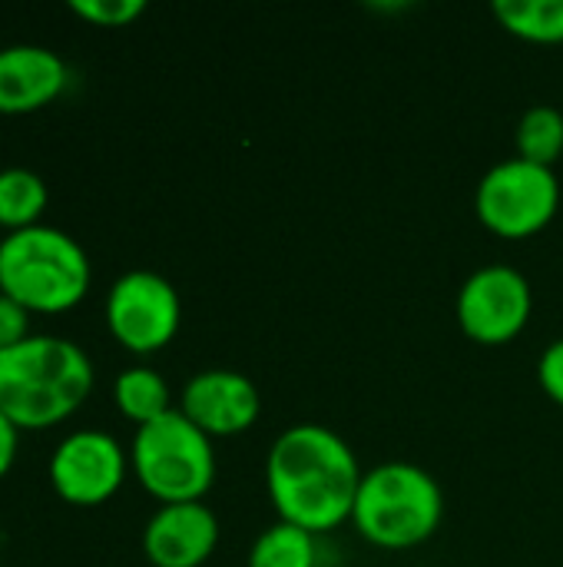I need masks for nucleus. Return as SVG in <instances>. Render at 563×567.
Here are the masks:
<instances>
[{
  "mask_svg": "<svg viewBox=\"0 0 563 567\" xmlns=\"http://www.w3.org/2000/svg\"><path fill=\"white\" fill-rule=\"evenodd\" d=\"M93 382V359L63 336H30L0 352V412L20 432H43L76 415Z\"/></svg>",
  "mask_w": 563,
  "mask_h": 567,
  "instance_id": "f03ea898",
  "label": "nucleus"
},
{
  "mask_svg": "<svg viewBox=\"0 0 563 567\" xmlns=\"http://www.w3.org/2000/svg\"><path fill=\"white\" fill-rule=\"evenodd\" d=\"M561 206L557 173L528 159L491 166L475 193V213L484 229L501 239H528L541 233Z\"/></svg>",
  "mask_w": 563,
  "mask_h": 567,
  "instance_id": "423d86ee",
  "label": "nucleus"
},
{
  "mask_svg": "<svg viewBox=\"0 0 563 567\" xmlns=\"http://www.w3.org/2000/svg\"><path fill=\"white\" fill-rule=\"evenodd\" d=\"M319 535L295 528L289 522H275L265 528L252 551H249V567H315L319 565Z\"/></svg>",
  "mask_w": 563,
  "mask_h": 567,
  "instance_id": "dca6fc26",
  "label": "nucleus"
},
{
  "mask_svg": "<svg viewBox=\"0 0 563 567\" xmlns=\"http://www.w3.org/2000/svg\"><path fill=\"white\" fill-rule=\"evenodd\" d=\"M219 545V518L202 502L159 505L143 528V555L153 567H202Z\"/></svg>",
  "mask_w": 563,
  "mask_h": 567,
  "instance_id": "9b49d317",
  "label": "nucleus"
},
{
  "mask_svg": "<svg viewBox=\"0 0 563 567\" xmlns=\"http://www.w3.org/2000/svg\"><path fill=\"white\" fill-rule=\"evenodd\" d=\"M494 17L528 43H563V0H498Z\"/></svg>",
  "mask_w": 563,
  "mask_h": 567,
  "instance_id": "2eb2a0df",
  "label": "nucleus"
},
{
  "mask_svg": "<svg viewBox=\"0 0 563 567\" xmlns=\"http://www.w3.org/2000/svg\"><path fill=\"white\" fill-rule=\"evenodd\" d=\"M129 468L143 492L159 505L202 502L216 482L212 439L196 429L179 409L139 425L129 445Z\"/></svg>",
  "mask_w": 563,
  "mask_h": 567,
  "instance_id": "39448f33",
  "label": "nucleus"
},
{
  "mask_svg": "<svg viewBox=\"0 0 563 567\" xmlns=\"http://www.w3.org/2000/svg\"><path fill=\"white\" fill-rule=\"evenodd\" d=\"M563 153V113L554 106H531L518 123V159L554 169Z\"/></svg>",
  "mask_w": 563,
  "mask_h": 567,
  "instance_id": "f3484780",
  "label": "nucleus"
},
{
  "mask_svg": "<svg viewBox=\"0 0 563 567\" xmlns=\"http://www.w3.org/2000/svg\"><path fill=\"white\" fill-rule=\"evenodd\" d=\"M93 282L86 249L56 226H30L0 239V292L30 316L76 309Z\"/></svg>",
  "mask_w": 563,
  "mask_h": 567,
  "instance_id": "7ed1b4c3",
  "label": "nucleus"
},
{
  "mask_svg": "<svg viewBox=\"0 0 563 567\" xmlns=\"http://www.w3.org/2000/svg\"><path fill=\"white\" fill-rule=\"evenodd\" d=\"M538 379H541V389L548 392V399L563 409V339L544 349V355L538 362Z\"/></svg>",
  "mask_w": 563,
  "mask_h": 567,
  "instance_id": "aec40b11",
  "label": "nucleus"
},
{
  "mask_svg": "<svg viewBox=\"0 0 563 567\" xmlns=\"http://www.w3.org/2000/svg\"><path fill=\"white\" fill-rule=\"evenodd\" d=\"M70 83L63 56L40 43L0 47V113L27 116L50 106Z\"/></svg>",
  "mask_w": 563,
  "mask_h": 567,
  "instance_id": "f8f14e48",
  "label": "nucleus"
},
{
  "mask_svg": "<svg viewBox=\"0 0 563 567\" xmlns=\"http://www.w3.org/2000/svg\"><path fill=\"white\" fill-rule=\"evenodd\" d=\"M30 336H33V332H30V312L0 292V352L20 346V342L30 339Z\"/></svg>",
  "mask_w": 563,
  "mask_h": 567,
  "instance_id": "6ab92c4d",
  "label": "nucleus"
},
{
  "mask_svg": "<svg viewBox=\"0 0 563 567\" xmlns=\"http://www.w3.org/2000/svg\"><path fill=\"white\" fill-rule=\"evenodd\" d=\"M106 329L133 355H153L166 349L183 322V302L176 286L149 269L123 272L106 292Z\"/></svg>",
  "mask_w": 563,
  "mask_h": 567,
  "instance_id": "0eeeda50",
  "label": "nucleus"
},
{
  "mask_svg": "<svg viewBox=\"0 0 563 567\" xmlns=\"http://www.w3.org/2000/svg\"><path fill=\"white\" fill-rule=\"evenodd\" d=\"M143 0H70V13L93 27H126L143 17Z\"/></svg>",
  "mask_w": 563,
  "mask_h": 567,
  "instance_id": "a211bd4d",
  "label": "nucleus"
},
{
  "mask_svg": "<svg viewBox=\"0 0 563 567\" xmlns=\"http://www.w3.org/2000/svg\"><path fill=\"white\" fill-rule=\"evenodd\" d=\"M129 455L123 445L100 429L70 432L50 455L46 475L60 502L73 508L106 505L126 482Z\"/></svg>",
  "mask_w": 563,
  "mask_h": 567,
  "instance_id": "1a4fd4ad",
  "label": "nucleus"
},
{
  "mask_svg": "<svg viewBox=\"0 0 563 567\" xmlns=\"http://www.w3.org/2000/svg\"><path fill=\"white\" fill-rule=\"evenodd\" d=\"M259 409L262 402L256 385L232 369L196 372L183 385V399H179V412L209 439H232L249 432L259 419Z\"/></svg>",
  "mask_w": 563,
  "mask_h": 567,
  "instance_id": "9d476101",
  "label": "nucleus"
},
{
  "mask_svg": "<svg viewBox=\"0 0 563 567\" xmlns=\"http://www.w3.org/2000/svg\"><path fill=\"white\" fill-rule=\"evenodd\" d=\"M534 292L524 272L491 262L471 272L458 292V326L478 346H508L531 319Z\"/></svg>",
  "mask_w": 563,
  "mask_h": 567,
  "instance_id": "6e6552de",
  "label": "nucleus"
},
{
  "mask_svg": "<svg viewBox=\"0 0 563 567\" xmlns=\"http://www.w3.org/2000/svg\"><path fill=\"white\" fill-rule=\"evenodd\" d=\"M17 449H20V429L0 412V478L10 475V468L17 462Z\"/></svg>",
  "mask_w": 563,
  "mask_h": 567,
  "instance_id": "412c9836",
  "label": "nucleus"
},
{
  "mask_svg": "<svg viewBox=\"0 0 563 567\" xmlns=\"http://www.w3.org/2000/svg\"><path fill=\"white\" fill-rule=\"evenodd\" d=\"M50 203L46 183L40 173L27 166L0 169V226L7 233H20L40 226V216Z\"/></svg>",
  "mask_w": 563,
  "mask_h": 567,
  "instance_id": "4468645a",
  "label": "nucleus"
},
{
  "mask_svg": "<svg viewBox=\"0 0 563 567\" xmlns=\"http://www.w3.org/2000/svg\"><path fill=\"white\" fill-rule=\"evenodd\" d=\"M362 475L352 445L315 422L285 429L265 458V488L279 522L312 535L352 522Z\"/></svg>",
  "mask_w": 563,
  "mask_h": 567,
  "instance_id": "f257e3e1",
  "label": "nucleus"
},
{
  "mask_svg": "<svg viewBox=\"0 0 563 567\" xmlns=\"http://www.w3.org/2000/svg\"><path fill=\"white\" fill-rule=\"evenodd\" d=\"M445 515V495L431 472L408 462H385L362 475L352 525L355 532L385 551H405L425 545Z\"/></svg>",
  "mask_w": 563,
  "mask_h": 567,
  "instance_id": "20e7f679",
  "label": "nucleus"
},
{
  "mask_svg": "<svg viewBox=\"0 0 563 567\" xmlns=\"http://www.w3.org/2000/svg\"><path fill=\"white\" fill-rule=\"evenodd\" d=\"M113 402L119 409L123 419H129L136 429L139 425H149L156 419H163L166 412H173V402H169V385L166 379L149 369V365H133V369H123L113 382Z\"/></svg>",
  "mask_w": 563,
  "mask_h": 567,
  "instance_id": "ddd939ff",
  "label": "nucleus"
}]
</instances>
